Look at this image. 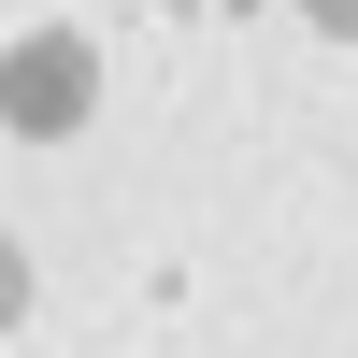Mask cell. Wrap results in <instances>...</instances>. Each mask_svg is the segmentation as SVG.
Returning a JSON list of instances; mask_svg holds the SVG:
<instances>
[{
	"label": "cell",
	"instance_id": "1",
	"mask_svg": "<svg viewBox=\"0 0 358 358\" xmlns=\"http://www.w3.org/2000/svg\"><path fill=\"white\" fill-rule=\"evenodd\" d=\"M86 115H101V43H86V29L0 43V129H15V143H72Z\"/></svg>",
	"mask_w": 358,
	"mask_h": 358
},
{
	"label": "cell",
	"instance_id": "3",
	"mask_svg": "<svg viewBox=\"0 0 358 358\" xmlns=\"http://www.w3.org/2000/svg\"><path fill=\"white\" fill-rule=\"evenodd\" d=\"M301 29H330V43H358V0H301Z\"/></svg>",
	"mask_w": 358,
	"mask_h": 358
},
{
	"label": "cell",
	"instance_id": "2",
	"mask_svg": "<svg viewBox=\"0 0 358 358\" xmlns=\"http://www.w3.org/2000/svg\"><path fill=\"white\" fill-rule=\"evenodd\" d=\"M15 315H29V244L0 229V330H15Z\"/></svg>",
	"mask_w": 358,
	"mask_h": 358
}]
</instances>
